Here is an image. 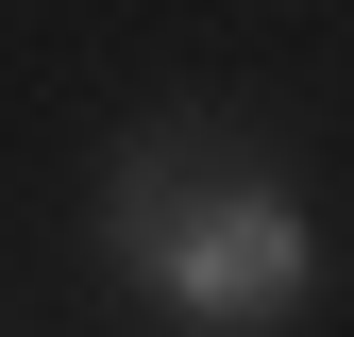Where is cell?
Segmentation results:
<instances>
[{
    "instance_id": "obj_1",
    "label": "cell",
    "mask_w": 354,
    "mask_h": 337,
    "mask_svg": "<svg viewBox=\"0 0 354 337\" xmlns=\"http://www.w3.org/2000/svg\"><path fill=\"white\" fill-rule=\"evenodd\" d=\"M102 253L152 287L169 320H203V337H270L304 287H321V236H304V202L287 186H253V168H219V135H136L102 168Z\"/></svg>"
}]
</instances>
